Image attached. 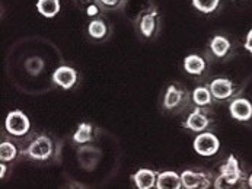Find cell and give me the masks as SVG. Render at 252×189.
Listing matches in <instances>:
<instances>
[{
  "instance_id": "1",
  "label": "cell",
  "mask_w": 252,
  "mask_h": 189,
  "mask_svg": "<svg viewBox=\"0 0 252 189\" xmlns=\"http://www.w3.org/2000/svg\"><path fill=\"white\" fill-rule=\"evenodd\" d=\"M245 181V173L239 166V162L235 154H229L226 162L219 169V176L215 181V188H232L239 182Z\"/></svg>"
},
{
  "instance_id": "2",
  "label": "cell",
  "mask_w": 252,
  "mask_h": 189,
  "mask_svg": "<svg viewBox=\"0 0 252 189\" xmlns=\"http://www.w3.org/2000/svg\"><path fill=\"white\" fill-rule=\"evenodd\" d=\"M22 154L34 162H45L53 154V141L47 135H36Z\"/></svg>"
},
{
  "instance_id": "3",
  "label": "cell",
  "mask_w": 252,
  "mask_h": 189,
  "mask_svg": "<svg viewBox=\"0 0 252 189\" xmlns=\"http://www.w3.org/2000/svg\"><path fill=\"white\" fill-rule=\"evenodd\" d=\"M4 130L13 137H24L31 130V121L27 113L19 109L10 111L4 119Z\"/></svg>"
},
{
  "instance_id": "4",
  "label": "cell",
  "mask_w": 252,
  "mask_h": 189,
  "mask_svg": "<svg viewBox=\"0 0 252 189\" xmlns=\"http://www.w3.org/2000/svg\"><path fill=\"white\" fill-rule=\"evenodd\" d=\"M192 147H194V151L198 156L212 157V156H215L217 151L220 150V140L217 138V135H215L213 133L203 131V133H198V135L194 138Z\"/></svg>"
},
{
  "instance_id": "5",
  "label": "cell",
  "mask_w": 252,
  "mask_h": 189,
  "mask_svg": "<svg viewBox=\"0 0 252 189\" xmlns=\"http://www.w3.org/2000/svg\"><path fill=\"white\" fill-rule=\"evenodd\" d=\"M181 181H182V188L185 189H207L213 184L209 173L195 172L191 169H187L181 173Z\"/></svg>"
},
{
  "instance_id": "6",
  "label": "cell",
  "mask_w": 252,
  "mask_h": 189,
  "mask_svg": "<svg viewBox=\"0 0 252 189\" xmlns=\"http://www.w3.org/2000/svg\"><path fill=\"white\" fill-rule=\"evenodd\" d=\"M158 16H159V10L155 6H150L143 15L136 21L137 29L140 32V35L144 38H152L156 31H158Z\"/></svg>"
},
{
  "instance_id": "7",
  "label": "cell",
  "mask_w": 252,
  "mask_h": 189,
  "mask_svg": "<svg viewBox=\"0 0 252 189\" xmlns=\"http://www.w3.org/2000/svg\"><path fill=\"white\" fill-rule=\"evenodd\" d=\"M209 89L213 95V99L216 101H226L232 98L236 92V86L233 84V81L226 77H217L215 80H212L209 84Z\"/></svg>"
},
{
  "instance_id": "8",
  "label": "cell",
  "mask_w": 252,
  "mask_h": 189,
  "mask_svg": "<svg viewBox=\"0 0 252 189\" xmlns=\"http://www.w3.org/2000/svg\"><path fill=\"white\" fill-rule=\"evenodd\" d=\"M53 81L59 87L69 90L77 83V70H74L70 66H60L53 73Z\"/></svg>"
},
{
  "instance_id": "9",
  "label": "cell",
  "mask_w": 252,
  "mask_h": 189,
  "mask_svg": "<svg viewBox=\"0 0 252 189\" xmlns=\"http://www.w3.org/2000/svg\"><path fill=\"white\" fill-rule=\"evenodd\" d=\"M212 124V119L209 118V115L203 112L200 109V107L197 109H194L192 112L187 116V119L184 121V127L188 128L189 131L194 133H203L209 128V125Z\"/></svg>"
},
{
  "instance_id": "10",
  "label": "cell",
  "mask_w": 252,
  "mask_h": 189,
  "mask_svg": "<svg viewBox=\"0 0 252 189\" xmlns=\"http://www.w3.org/2000/svg\"><path fill=\"white\" fill-rule=\"evenodd\" d=\"M229 113L233 119L247 122L252 118V104L247 98H236L229 105Z\"/></svg>"
},
{
  "instance_id": "11",
  "label": "cell",
  "mask_w": 252,
  "mask_h": 189,
  "mask_svg": "<svg viewBox=\"0 0 252 189\" xmlns=\"http://www.w3.org/2000/svg\"><path fill=\"white\" fill-rule=\"evenodd\" d=\"M185 99V92L177 84L168 86L165 96H163V108L166 111H177L182 107V102Z\"/></svg>"
},
{
  "instance_id": "12",
  "label": "cell",
  "mask_w": 252,
  "mask_h": 189,
  "mask_svg": "<svg viewBox=\"0 0 252 189\" xmlns=\"http://www.w3.org/2000/svg\"><path fill=\"white\" fill-rule=\"evenodd\" d=\"M156 188L158 189H181L182 188V181L181 175L174 170H165L158 173L156 179Z\"/></svg>"
},
{
  "instance_id": "13",
  "label": "cell",
  "mask_w": 252,
  "mask_h": 189,
  "mask_svg": "<svg viewBox=\"0 0 252 189\" xmlns=\"http://www.w3.org/2000/svg\"><path fill=\"white\" fill-rule=\"evenodd\" d=\"M184 70L191 76H201L206 72V60L198 54H189L184 58Z\"/></svg>"
},
{
  "instance_id": "14",
  "label": "cell",
  "mask_w": 252,
  "mask_h": 189,
  "mask_svg": "<svg viewBox=\"0 0 252 189\" xmlns=\"http://www.w3.org/2000/svg\"><path fill=\"white\" fill-rule=\"evenodd\" d=\"M156 179L158 173L152 169H139L133 175V181L139 189L156 188Z\"/></svg>"
},
{
  "instance_id": "15",
  "label": "cell",
  "mask_w": 252,
  "mask_h": 189,
  "mask_svg": "<svg viewBox=\"0 0 252 189\" xmlns=\"http://www.w3.org/2000/svg\"><path fill=\"white\" fill-rule=\"evenodd\" d=\"M232 50V42L223 35H215L210 41V51L217 58H224Z\"/></svg>"
},
{
  "instance_id": "16",
  "label": "cell",
  "mask_w": 252,
  "mask_h": 189,
  "mask_svg": "<svg viewBox=\"0 0 252 189\" xmlns=\"http://www.w3.org/2000/svg\"><path fill=\"white\" fill-rule=\"evenodd\" d=\"M108 25L101 18L92 19L89 22V25H88V35L92 39H95V41H104L105 38L108 37Z\"/></svg>"
},
{
  "instance_id": "17",
  "label": "cell",
  "mask_w": 252,
  "mask_h": 189,
  "mask_svg": "<svg viewBox=\"0 0 252 189\" xmlns=\"http://www.w3.org/2000/svg\"><path fill=\"white\" fill-rule=\"evenodd\" d=\"M36 10L41 16L47 19H53L59 15L62 4L60 0H38L36 1Z\"/></svg>"
},
{
  "instance_id": "18",
  "label": "cell",
  "mask_w": 252,
  "mask_h": 189,
  "mask_svg": "<svg viewBox=\"0 0 252 189\" xmlns=\"http://www.w3.org/2000/svg\"><path fill=\"white\" fill-rule=\"evenodd\" d=\"M94 138V127L89 122H82L79 124L76 133L73 134V143L74 144H86L92 141Z\"/></svg>"
},
{
  "instance_id": "19",
  "label": "cell",
  "mask_w": 252,
  "mask_h": 189,
  "mask_svg": "<svg viewBox=\"0 0 252 189\" xmlns=\"http://www.w3.org/2000/svg\"><path fill=\"white\" fill-rule=\"evenodd\" d=\"M192 101L197 107L204 108L212 105L213 102V95L209 89V86H198L192 90Z\"/></svg>"
},
{
  "instance_id": "20",
  "label": "cell",
  "mask_w": 252,
  "mask_h": 189,
  "mask_svg": "<svg viewBox=\"0 0 252 189\" xmlns=\"http://www.w3.org/2000/svg\"><path fill=\"white\" fill-rule=\"evenodd\" d=\"M191 3H192L194 9H197L198 12L206 13V15L216 12L220 6V0H192Z\"/></svg>"
},
{
  "instance_id": "21",
  "label": "cell",
  "mask_w": 252,
  "mask_h": 189,
  "mask_svg": "<svg viewBox=\"0 0 252 189\" xmlns=\"http://www.w3.org/2000/svg\"><path fill=\"white\" fill-rule=\"evenodd\" d=\"M18 156V149L12 141H1L0 143V160L1 162H12Z\"/></svg>"
},
{
  "instance_id": "22",
  "label": "cell",
  "mask_w": 252,
  "mask_h": 189,
  "mask_svg": "<svg viewBox=\"0 0 252 189\" xmlns=\"http://www.w3.org/2000/svg\"><path fill=\"white\" fill-rule=\"evenodd\" d=\"M45 67V63L41 57H30L27 61H25V70L30 73L31 76H39L42 73Z\"/></svg>"
},
{
  "instance_id": "23",
  "label": "cell",
  "mask_w": 252,
  "mask_h": 189,
  "mask_svg": "<svg viewBox=\"0 0 252 189\" xmlns=\"http://www.w3.org/2000/svg\"><path fill=\"white\" fill-rule=\"evenodd\" d=\"M102 10H117L124 6L126 0H98Z\"/></svg>"
},
{
  "instance_id": "24",
  "label": "cell",
  "mask_w": 252,
  "mask_h": 189,
  "mask_svg": "<svg viewBox=\"0 0 252 189\" xmlns=\"http://www.w3.org/2000/svg\"><path fill=\"white\" fill-rule=\"evenodd\" d=\"M244 47H245V50H247L248 53H251L252 54V29L248 31V34H247V37H245Z\"/></svg>"
},
{
  "instance_id": "25",
  "label": "cell",
  "mask_w": 252,
  "mask_h": 189,
  "mask_svg": "<svg viewBox=\"0 0 252 189\" xmlns=\"http://www.w3.org/2000/svg\"><path fill=\"white\" fill-rule=\"evenodd\" d=\"M4 175H6V163H4V162H1V172H0V178L3 179V178H4Z\"/></svg>"
},
{
  "instance_id": "26",
  "label": "cell",
  "mask_w": 252,
  "mask_h": 189,
  "mask_svg": "<svg viewBox=\"0 0 252 189\" xmlns=\"http://www.w3.org/2000/svg\"><path fill=\"white\" fill-rule=\"evenodd\" d=\"M247 182H248V187L252 189V173L248 176V181H247Z\"/></svg>"
}]
</instances>
